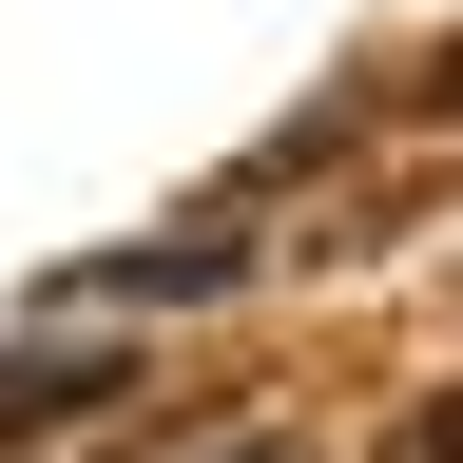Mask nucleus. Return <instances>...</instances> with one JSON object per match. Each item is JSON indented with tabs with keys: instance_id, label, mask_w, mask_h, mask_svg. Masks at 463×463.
<instances>
[{
	"instance_id": "nucleus-1",
	"label": "nucleus",
	"mask_w": 463,
	"mask_h": 463,
	"mask_svg": "<svg viewBox=\"0 0 463 463\" xmlns=\"http://www.w3.org/2000/svg\"><path fill=\"white\" fill-rule=\"evenodd\" d=\"M116 347H20V367H0V444H58V425H116Z\"/></svg>"
},
{
	"instance_id": "nucleus-2",
	"label": "nucleus",
	"mask_w": 463,
	"mask_h": 463,
	"mask_svg": "<svg viewBox=\"0 0 463 463\" xmlns=\"http://www.w3.org/2000/svg\"><path fill=\"white\" fill-rule=\"evenodd\" d=\"M251 251L232 232H174V251H116V270H78V309H174V289H232Z\"/></svg>"
},
{
	"instance_id": "nucleus-3",
	"label": "nucleus",
	"mask_w": 463,
	"mask_h": 463,
	"mask_svg": "<svg viewBox=\"0 0 463 463\" xmlns=\"http://www.w3.org/2000/svg\"><path fill=\"white\" fill-rule=\"evenodd\" d=\"M386 463H463V386H444V405H425V425H405Z\"/></svg>"
},
{
	"instance_id": "nucleus-4",
	"label": "nucleus",
	"mask_w": 463,
	"mask_h": 463,
	"mask_svg": "<svg viewBox=\"0 0 463 463\" xmlns=\"http://www.w3.org/2000/svg\"><path fill=\"white\" fill-rule=\"evenodd\" d=\"M213 463H328V444L309 425H251V444H213Z\"/></svg>"
}]
</instances>
